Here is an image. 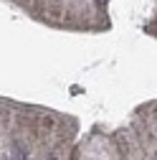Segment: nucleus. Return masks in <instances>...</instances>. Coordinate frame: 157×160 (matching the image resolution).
I'll return each mask as SVG.
<instances>
[{
	"label": "nucleus",
	"mask_w": 157,
	"mask_h": 160,
	"mask_svg": "<svg viewBox=\"0 0 157 160\" xmlns=\"http://www.w3.org/2000/svg\"><path fill=\"white\" fill-rule=\"evenodd\" d=\"M107 3H109V0H96V5H99V8H104Z\"/></svg>",
	"instance_id": "nucleus-2"
},
{
	"label": "nucleus",
	"mask_w": 157,
	"mask_h": 160,
	"mask_svg": "<svg viewBox=\"0 0 157 160\" xmlns=\"http://www.w3.org/2000/svg\"><path fill=\"white\" fill-rule=\"evenodd\" d=\"M23 155H26V152H23L21 148H13V160H23Z\"/></svg>",
	"instance_id": "nucleus-1"
}]
</instances>
